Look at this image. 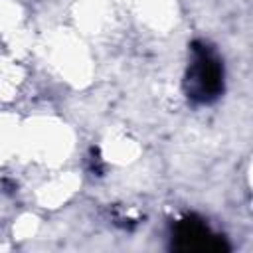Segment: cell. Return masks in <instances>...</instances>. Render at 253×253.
<instances>
[{"label": "cell", "mask_w": 253, "mask_h": 253, "mask_svg": "<svg viewBox=\"0 0 253 253\" xmlns=\"http://www.w3.org/2000/svg\"><path fill=\"white\" fill-rule=\"evenodd\" d=\"M221 65L219 59L206 47H194V61L188 71V85L192 97L200 101L213 99L221 89Z\"/></svg>", "instance_id": "1"}]
</instances>
